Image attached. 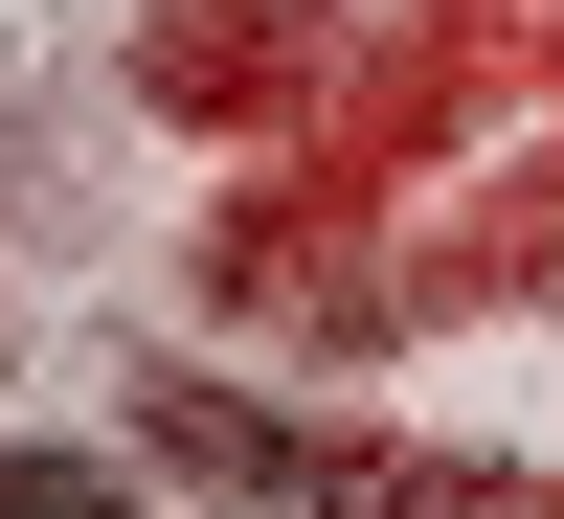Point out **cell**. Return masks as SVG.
<instances>
[{"mask_svg": "<svg viewBox=\"0 0 564 519\" xmlns=\"http://www.w3.org/2000/svg\"><path fill=\"white\" fill-rule=\"evenodd\" d=\"M135 452H181L204 497L249 519H564V475H475V452H384V430H316V407H249V385H159Z\"/></svg>", "mask_w": 564, "mask_h": 519, "instance_id": "1", "label": "cell"}, {"mask_svg": "<svg viewBox=\"0 0 564 519\" xmlns=\"http://www.w3.org/2000/svg\"><path fill=\"white\" fill-rule=\"evenodd\" d=\"M0 519H135L113 452H0Z\"/></svg>", "mask_w": 564, "mask_h": 519, "instance_id": "2", "label": "cell"}]
</instances>
